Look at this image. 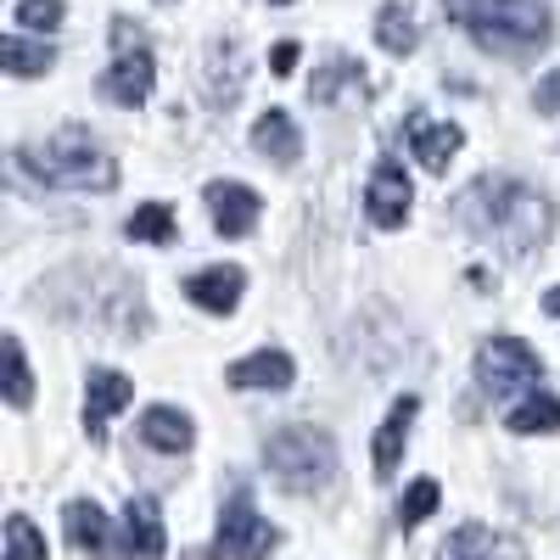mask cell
<instances>
[{"label": "cell", "instance_id": "2", "mask_svg": "<svg viewBox=\"0 0 560 560\" xmlns=\"http://www.w3.org/2000/svg\"><path fill=\"white\" fill-rule=\"evenodd\" d=\"M18 168L39 185H57V191H113L118 185V163L84 129H62L39 152H18Z\"/></svg>", "mask_w": 560, "mask_h": 560}, {"label": "cell", "instance_id": "29", "mask_svg": "<svg viewBox=\"0 0 560 560\" xmlns=\"http://www.w3.org/2000/svg\"><path fill=\"white\" fill-rule=\"evenodd\" d=\"M269 68H275V73H292V68H298V39H280L275 57H269Z\"/></svg>", "mask_w": 560, "mask_h": 560}, {"label": "cell", "instance_id": "12", "mask_svg": "<svg viewBox=\"0 0 560 560\" xmlns=\"http://www.w3.org/2000/svg\"><path fill=\"white\" fill-rule=\"evenodd\" d=\"M163 516L152 499H129L124 510V538H118V555L124 560H163Z\"/></svg>", "mask_w": 560, "mask_h": 560}, {"label": "cell", "instance_id": "14", "mask_svg": "<svg viewBox=\"0 0 560 560\" xmlns=\"http://www.w3.org/2000/svg\"><path fill=\"white\" fill-rule=\"evenodd\" d=\"M438 560H522V549L510 544L504 533H493V527H459L443 549H438Z\"/></svg>", "mask_w": 560, "mask_h": 560}, {"label": "cell", "instance_id": "21", "mask_svg": "<svg viewBox=\"0 0 560 560\" xmlns=\"http://www.w3.org/2000/svg\"><path fill=\"white\" fill-rule=\"evenodd\" d=\"M376 39H382V51H393V57L415 51V39H420L415 12H409V7H398V0H387V7L376 12Z\"/></svg>", "mask_w": 560, "mask_h": 560}, {"label": "cell", "instance_id": "18", "mask_svg": "<svg viewBox=\"0 0 560 560\" xmlns=\"http://www.w3.org/2000/svg\"><path fill=\"white\" fill-rule=\"evenodd\" d=\"M253 147H258L264 158H275V163H298V158H303V135H298V124L280 113V107H269V113L253 124Z\"/></svg>", "mask_w": 560, "mask_h": 560}, {"label": "cell", "instance_id": "17", "mask_svg": "<svg viewBox=\"0 0 560 560\" xmlns=\"http://www.w3.org/2000/svg\"><path fill=\"white\" fill-rule=\"evenodd\" d=\"M420 415V398H398L382 420V432H376V477L387 482L398 471V459H404V443H409V420Z\"/></svg>", "mask_w": 560, "mask_h": 560}, {"label": "cell", "instance_id": "22", "mask_svg": "<svg viewBox=\"0 0 560 560\" xmlns=\"http://www.w3.org/2000/svg\"><path fill=\"white\" fill-rule=\"evenodd\" d=\"M0 57H7V68L18 73V79H34V73H45L57 62V51L45 39H23V34H7L0 39Z\"/></svg>", "mask_w": 560, "mask_h": 560}, {"label": "cell", "instance_id": "13", "mask_svg": "<svg viewBox=\"0 0 560 560\" xmlns=\"http://www.w3.org/2000/svg\"><path fill=\"white\" fill-rule=\"evenodd\" d=\"M242 287H247V275L236 264H213V269H197L191 280H185V298H191L197 308H208V314H230L242 303Z\"/></svg>", "mask_w": 560, "mask_h": 560}, {"label": "cell", "instance_id": "4", "mask_svg": "<svg viewBox=\"0 0 560 560\" xmlns=\"http://www.w3.org/2000/svg\"><path fill=\"white\" fill-rule=\"evenodd\" d=\"M264 465L287 493H319L337 471V443L319 427H280L264 443Z\"/></svg>", "mask_w": 560, "mask_h": 560}, {"label": "cell", "instance_id": "31", "mask_svg": "<svg viewBox=\"0 0 560 560\" xmlns=\"http://www.w3.org/2000/svg\"><path fill=\"white\" fill-rule=\"evenodd\" d=\"M275 7H292V0H275Z\"/></svg>", "mask_w": 560, "mask_h": 560}, {"label": "cell", "instance_id": "1", "mask_svg": "<svg viewBox=\"0 0 560 560\" xmlns=\"http://www.w3.org/2000/svg\"><path fill=\"white\" fill-rule=\"evenodd\" d=\"M459 219L477 230L482 242L504 247L510 258H527L533 247H544L549 236V202L533 191V185L522 179H477V185H465V197H459Z\"/></svg>", "mask_w": 560, "mask_h": 560}, {"label": "cell", "instance_id": "20", "mask_svg": "<svg viewBox=\"0 0 560 560\" xmlns=\"http://www.w3.org/2000/svg\"><path fill=\"white\" fill-rule=\"evenodd\" d=\"M504 427L522 432V438H533V432H560V398H549V393L516 398V404H510V415H504Z\"/></svg>", "mask_w": 560, "mask_h": 560}, {"label": "cell", "instance_id": "6", "mask_svg": "<svg viewBox=\"0 0 560 560\" xmlns=\"http://www.w3.org/2000/svg\"><path fill=\"white\" fill-rule=\"evenodd\" d=\"M113 45H118V57H113L102 90H107L118 107H140V102L152 96V84H158V62H152V51L140 45V34H135L124 18L113 23Z\"/></svg>", "mask_w": 560, "mask_h": 560}, {"label": "cell", "instance_id": "9", "mask_svg": "<svg viewBox=\"0 0 560 560\" xmlns=\"http://www.w3.org/2000/svg\"><path fill=\"white\" fill-rule=\"evenodd\" d=\"M208 213H213V230H219V236H247V230L258 224V213H264V202H258L253 185L219 179V185H208Z\"/></svg>", "mask_w": 560, "mask_h": 560}, {"label": "cell", "instance_id": "30", "mask_svg": "<svg viewBox=\"0 0 560 560\" xmlns=\"http://www.w3.org/2000/svg\"><path fill=\"white\" fill-rule=\"evenodd\" d=\"M544 308H549V314H560V287H555V292L544 298Z\"/></svg>", "mask_w": 560, "mask_h": 560}, {"label": "cell", "instance_id": "26", "mask_svg": "<svg viewBox=\"0 0 560 560\" xmlns=\"http://www.w3.org/2000/svg\"><path fill=\"white\" fill-rule=\"evenodd\" d=\"M7 560H45V538L28 516H12L7 522Z\"/></svg>", "mask_w": 560, "mask_h": 560}, {"label": "cell", "instance_id": "25", "mask_svg": "<svg viewBox=\"0 0 560 560\" xmlns=\"http://www.w3.org/2000/svg\"><path fill=\"white\" fill-rule=\"evenodd\" d=\"M438 499H443V488L432 482V477H420L409 493H404V504H398V527H420L438 510Z\"/></svg>", "mask_w": 560, "mask_h": 560}, {"label": "cell", "instance_id": "11", "mask_svg": "<svg viewBox=\"0 0 560 560\" xmlns=\"http://www.w3.org/2000/svg\"><path fill=\"white\" fill-rule=\"evenodd\" d=\"M292 359L280 353V348H264V353H253V359H236L224 370V382L230 387H242V393H287L292 387Z\"/></svg>", "mask_w": 560, "mask_h": 560}, {"label": "cell", "instance_id": "3", "mask_svg": "<svg viewBox=\"0 0 560 560\" xmlns=\"http://www.w3.org/2000/svg\"><path fill=\"white\" fill-rule=\"evenodd\" d=\"M443 7L488 51H533L549 39V12L538 0H443Z\"/></svg>", "mask_w": 560, "mask_h": 560}, {"label": "cell", "instance_id": "19", "mask_svg": "<svg viewBox=\"0 0 560 560\" xmlns=\"http://www.w3.org/2000/svg\"><path fill=\"white\" fill-rule=\"evenodd\" d=\"M62 527H68V544H73L79 555H90V560L107 549V516H102L96 499H73L68 516H62Z\"/></svg>", "mask_w": 560, "mask_h": 560}, {"label": "cell", "instance_id": "16", "mask_svg": "<svg viewBox=\"0 0 560 560\" xmlns=\"http://www.w3.org/2000/svg\"><path fill=\"white\" fill-rule=\"evenodd\" d=\"M191 438H197L191 420H185L179 409H168V404H152L147 415H140V443L158 448V454H185Z\"/></svg>", "mask_w": 560, "mask_h": 560}, {"label": "cell", "instance_id": "5", "mask_svg": "<svg viewBox=\"0 0 560 560\" xmlns=\"http://www.w3.org/2000/svg\"><path fill=\"white\" fill-rule=\"evenodd\" d=\"M477 382L493 393V398H527V393H538V382H544V364H538V353L527 348V342H516V337H493V342H482L477 348Z\"/></svg>", "mask_w": 560, "mask_h": 560}, {"label": "cell", "instance_id": "24", "mask_svg": "<svg viewBox=\"0 0 560 560\" xmlns=\"http://www.w3.org/2000/svg\"><path fill=\"white\" fill-rule=\"evenodd\" d=\"M0 353H7V398L23 409L28 398H34V376H28V359H23V342L18 337H7L0 342Z\"/></svg>", "mask_w": 560, "mask_h": 560}, {"label": "cell", "instance_id": "28", "mask_svg": "<svg viewBox=\"0 0 560 560\" xmlns=\"http://www.w3.org/2000/svg\"><path fill=\"white\" fill-rule=\"evenodd\" d=\"M538 113H560V68L538 84Z\"/></svg>", "mask_w": 560, "mask_h": 560}, {"label": "cell", "instance_id": "23", "mask_svg": "<svg viewBox=\"0 0 560 560\" xmlns=\"http://www.w3.org/2000/svg\"><path fill=\"white\" fill-rule=\"evenodd\" d=\"M129 236H135V242H152V247H168V242H174V213H168V202H140V208L129 213Z\"/></svg>", "mask_w": 560, "mask_h": 560}, {"label": "cell", "instance_id": "7", "mask_svg": "<svg viewBox=\"0 0 560 560\" xmlns=\"http://www.w3.org/2000/svg\"><path fill=\"white\" fill-rule=\"evenodd\" d=\"M275 544H280V533L258 516L247 493H236V499L224 504V516H219V549L213 555H224V560H264Z\"/></svg>", "mask_w": 560, "mask_h": 560}, {"label": "cell", "instance_id": "10", "mask_svg": "<svg viewBox=\"0 0 560 560\" xmlns=\"http://www.w3.org/2000/svg\"><path fill=\"white\" fill-rule=\"evenodd\" d=\"M135 398V382L118 376V370H90V387H84V432L90 443H107V420Z\"/></svg>", "mask_w": 560, "mask_h": 560}, {"label": "cell", "instance_id": "27", "mask_svg": "<svg viewBox=\"0 0 560 560\" xmlns=\"http://www.w3.org/2000/svg\"><path fill=\"white\" fill-rule=\"evenodd\" d=\"M18 23L34 34H51L62 23V0H18Z\"/></svg>", "mask_w": 560, "mask_h": 560}, {"label": "cell", "instance_id": "8", "mask_svg": "<svg viewBox=\"0 0 560 560\" xmlns=\"http://www.w3.org/2000/svg\"><path fill=\"white\" fill-rule=\"evenodd\" d=\"M409 202H415V191H409V174H404V163H376V174H370V185H364V213L376 219L382 230H398L404 219H409Z\"/></svg>", "mask_w": 560, "mask_h": 560}, {"label": "cell", "instance_id": "15", "mask_svg": "<svg viewBox=\"0 0 560 560\" xmlns=\"http://www.w3.org/2000/svg\"><path fill=\"white\" fill-rule=\"evenodd\" d=\"M459 124H432V118H409V152L427 163L432 174H443L448 168V158L459 152Z\"/></svg>", "mask_w": 560, "mask_h": 560}]
</instances>
